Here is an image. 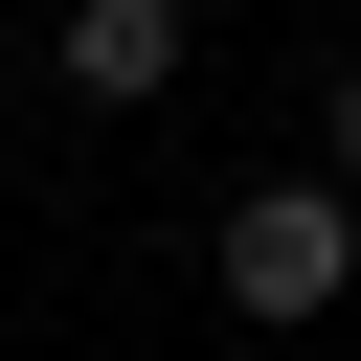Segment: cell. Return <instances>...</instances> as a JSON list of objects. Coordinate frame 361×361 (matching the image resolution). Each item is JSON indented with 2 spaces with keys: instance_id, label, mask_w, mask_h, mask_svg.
Instances as JSON below:
<instances>
[{
  "instance_id": "1",
  "label": "cell",
  "mask_w": 361,
  "mask_h": 361,
  "mask_svg": "<svg viewBox=\"0 0 361 361\" xmlns=\"http://www.w3.org/2000/svg\"><path fill=\"white\" fill-rule=\"evenodd\" d=\"M203 271H226V316H271V338L338 316V293H361V180H338V158H316V180H248Z\"/></svg>"
},
{
  "instance_id": "2",
  "label": "cell",
  "mask_w": 361,
  "mask_h": 361,
  "mask_svg": "<svg viewBox=\"0 0 361 361\" xmlns=\"http://www.w3.org/2000/svg\"><path fill=\"white\" fill-rule=\"evenodd\" d=\"M180 45H203V0H68V23H45V68H68L90 113H158Z\"/></svg>"
},
{
  "instance_id": "3",
  "label": "cell",
  "mask_w": 361,
  "mask_h": 361,
  "mask_svg": "<svg viewBox=\"0 0 361 361\" xmlns=\"http://www.w3.org/2000/svg\"><path fill=\"white\" fill-rule=\"evenodd\" d=\"M316 158H338V180H361V45H338V90H316Z\"/></svg>"
},
{
  "instance_id": "4",
  "label": "cell",
  "mask_w": 361,
  "mask_h": 361,
  "mask_svg": "<svg viewBox=\"0 0 361 361\" xmlns=\"http://www.w3.org/2000/svg\"><path fill=\"white\" fill-rule=\"evenodd\" d=\"M203 23H226V0H203Z\"/></svg>"
}]
</instances>
